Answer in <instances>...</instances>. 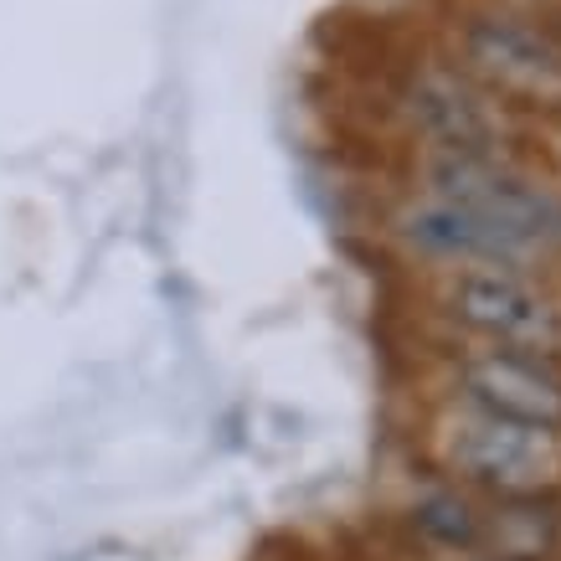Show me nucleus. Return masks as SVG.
<instances>
[{
	"instance_id": "f257e3e1",
	"label": "nucleus",
	"mask_w": 561,
	"mask_h": 561,
	"mask_svg": "<svg viewBox=\"0 0 561 561\" xmlns=\"http://www.w3.org/2000/svg\"><path fill=\"white\" fill-rule=\"evenodd\" d=\"M402 181L459 206L474 221L484 242V268H530L561 253V191L515 165L511 150L408 160Z\"/></svg>"
},
{
	"instance_id": "f03ea898",
	"label": "nucleus",
	"mask_w": 561,
	"mask_h": 561,
	"mask_svg": "<svg viewBox=\"0 0 561 561\" xmlns=\"http://www.w3.org/2000/svg\"><path fill=\"white\" fill-rule=\"evenodd\" d=\"M417 454L427 474L479 500H561V433L438 402L423 417Z\"/></svg>"
},
{
	"instance_id": "7ed1b4c3",
	"label": "nucleus",
	"mask_w": 561,
	"mask_h": 561,
	"mask_svg": "<svg viewBox=\"0 0 561 561\" xmlns=\"http://www.w3.org/2000/svg\"><path fill=\"white\" fill-rule=\"evenodd\" d=\"M433 320L459 345L561 356V305L530 268H454L427 289Z\"/></svg>"
},
{
	"instance_id": "20e7f679",
	"label": "nucleus",
	"mask_w": 561,
	"mask_h": 561,
	"mask_svg": "<svg viewBox=\"0 0 561 561\" xmlns=\"http://www.w3.org/2000/svg\"><path fill=\"white\" fill-rule=\"evenodd\" d=\"M387 114L402 135L408 160L438 154H500L505 108L459 62H408L387 88Z\"/></svg>"
},
{
	"instance_id": "39448f33",
	"label": "nucleus",
	"mask_w": 561,
	"mask_h": 561,
	"mask_svg": "<svg viewBox=\"0 0 561 561\" xmlns=\"http://www.w3.org/2000/svg\"><path fill=\"white\" fill-rule=\"evenodd\" d=\"M443 402L500 423L561 433V366L526 351H490V345H459L448 356Z\"/></svg>"
},
{
	"instance_id": "423d86ee",
	"label": "nucleus",
	"mask_w": 561,
	"mask_h": 561,
	"mask_svg": "<svg viewBox=\"0 0 561 561\" xmlns=\"http://www.w3.org/2000/svg\"><path fill=\"white\" fill-rule=\"evenodd\" d=\"M459 68L511 108H561V42L520 16H474L459 32Z\"/></svg>"
},
{
	"instance_id": "0eeeda50",
	"label": "nucleus",
	"mask_w": 561,
	"mask_h": 561,
	"mask_svg": "<svg viewBox=\"0 0 561 561\" xmlns=\"http://www.w3.org/2000/svg\"><path fill=\"white\" fill-rule=\"evenodd\" d=\"M490 500L459 490L438 474H417L391 505V530L408 561H479L484 557Z\"/></svg>"
},
{
	"instance_id": "6e6552de",
	"label": "nucleus",
	"mask_w": 561,
	"mask_h": 561,
	"mask_svg": "<svg viewBox=\"0 0 561 561\" xmlns=\"http://www.w3.org/2000/svg\"><path fill=\"white\" fill-rule=\"evenodd\" d=\"M397 561H408V557H397Z\"/></svg>"
}]
</instances>
